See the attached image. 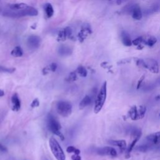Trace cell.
Instances as JSON below:
<instances>
[{"mask_svg":"<svg viewBox=\"0 0 160 160\" xmlns=\"http://www.w3.org/2000/svg\"><path fill=\"white\" fill-rule=\"evenodd\" d=\"M158 81H159V84H160V79H159Z\"/></svg>","mask_w":160,"mask_h":160,"instance_id":"cell-39","label":"cell"},{"mask_svg":"<svg viewBox=\"0 0 160 160\" xmlns=\"http://www.w3.org/2000/svg\"><path fill=\"white\" fill-rule=\"evenodd\" d=\"M4 95V92L1 90H0V97H2Z\"/></svg>","mask_w":160,"mask_h":160,"instance_id":"cell-36","label":"cell"},{"mask_svg":"<svg viewBox=\"0 0 160 160\" xmlns=\"http://www.w3.org/2000/svg\"><path fill=\"white\" fill-rule=\"evenodd\" d=\"M44 11L48 18H51L54 14V10L52 5L50 3L46 4L44 6Z\"/></svg>","mask_w":160,"mask_h":160,"instance_id":"cell-20","label":"cell"},{"mask_svg":"<svg viewBox=\"0 0 160 160\" xmlns=\"http://www.w3.org/2000/svg\"><path fill=\"white\" fill-rule=\"evenodd\" d=\"M77 79H78V77H77V74L76 72H71L65 80L67 82L71 83L77 80Z\"/></svg>","mask_w":160,"mask_h":160,"instance_id":"cell-25","label":"cell"},{"mask_svg":"<svg viewBox=\"0 0 160 160\" xmlns=\"http://www.w3.org/2000/svg\"><path fill=\"white\" fill-rule=\"evenodd\" d=\"M131 62V59H124L122 60H120L119 62L118 63V65H125Z\"/></svg>","mask_w":160,"mask_h":160,"instance_id":"cell-32","label":"cell"},{"mask_svg":"<svg viewBox=\"0 0 160 160\" xmlns=\"http://www.w3.org/2000/svg\"><path fill=\"white\" fill-rule=\"evenodd\" d=\"M47 126L51 133L59 136L61 140L63 141L65 140V136L60 131L61 128V125L51 113H49L47 116Z\"/></svg>","mask_w":160,"mask_h":160,"instance_id":"cell-3","label":"cell"},{"mask_svg":"<svg viewBox=\"0 0 160 160\" xmlns=\"http://www.w3.org/2000/svg\"><path fill=\"white\" fill-rule=\"evenodd\" d=\"M43 160H48V159L47 158H43Z\"/></svg>","mask_w":160,"mask_h":160,"instance_id":"cell-38","label":"cell"},{"mask_svg":"<svg viewBox=\"0 0 160 160\" xmlns=\"http://www.w3.org/2000/svg\"><path fill=\"white\" fill-rule=\"evenodd\" d=\"M49 144L51 151L54 154L55 157L57 160H65L66 156L57 140L53 137H51L49 140Z\"/></svg>","mask_w":160,"mask_h":160,"instance_id":"cell-5","label":"cell"},{"mask_svg":"<svg viewBox=\"0 0 160 160\" xmlns=\"http://www.w3.org/2000/svg\"><path fill=\"white\" fill-rule=\"evenodd\" d=\"M38 14V12L35 8L29 6L28 8L19 10H12L6 9L3 12V15L4 17L10 18H21L23 17L30 16L35 17Z\"/></svg>","mask_w":160,"mask_h":160,"instance_id":"cell-1","label":"cell"},{"mask_svg":"<svg viewBox=\"0 0 160 160\" xmlns=\"http://www.w3.org/2000/svg\"><path fill=\"white\" fill-rule=\"evenodd\" d=\"M159 116H160V114H159Z\"/></svg>","mask_w":160,"mask_h":160,"instance_id":"cell-40","label":"cell"},{"mask_svg":"<svg viewBox=\"0 0 160 160\" xmlns=\"http://www.w3.org/2000/svg\"><path fill=\"white\" fill-rule=\"evenodd\" d=\"M16 70L14 68H6V67L0 66V73H13Z\"/></svg>","mask_w":160,"mask_h":160,"instance_id":"cell-26","label":"cell"},{"mask_svg":"<svg viewBox=\"0 0 160 160\" xmlns=\"http://www.w3.org/2000/svg\"><path fill=\"white\" fill-rule=\"evenodd\" d=\"M121 38L123 44L126 46H130L132 44V41L129 34L125 31H122L121 33Z\"/></svg>","mask_w":160,"mask_h":160,"instance_id":"cell-13","label":"cell"},{"mask_svg":"<svg viewBox=\"0 0 160 160\" xmlns=\"http://www.w3.org/2000/svg\"><path fill=\"white\" fill-rule=\"evenodd\" d=\"M56 110L58 114L63 117H68L72 113V105L70 102L60 101L57 103Z\"/></svg>","mask_w":160,"mask_h":160,"instance_id":"cell-6","label":"cell"},{"mask_svg":"<svg viewBox=\"0 0 160 160\" xmlns=\"http://www.w3.org/2000/svg\"><path fill=\"white\" fill-rule=\"evenodd\" d=\"M144 78H145V76L143 75V76L141 77V78H140V79L138 80V83H137V86H136L137 90H139V89L140 88V87H141V86L142 83H143V81L144 80Z\"/></svg>","mask_w":160,"mask_h":160,"instance_id":"cell-31","label":"cell"},{"mask_svg":"<svg viewBox=\"0 0 160 160\" xmlns=\"http://www.w3.org/2000/svg\"><path fill=\"white\" fill-rule=\"evenodd\" d=\"M157 42V39L154 37H149L146 40L144 39V43L148 46H153L154 44Z\"/></svg>","mask_w":160,"mask_h":160,"instance_id":"cell-24","label":"cell"},{"mask_svg":"<svg viewBox=\"0 0 160 160\" xmlns=\"http://www.w3.org/2000/svg\"><path fill=\"white\" fill-rule=\"evenodd\" d=\"M47 67H48V68L50 71L55 72L58 68V65L55 63H51V65H50L49 66H48Z\"/></svg>","mask_w":160,"mask_h":160,"instance_id":"cell-29","label":"cell"},{"mask_svg":"<svg viewBox=\"0 0 160 160\" xmlns=\"http://www.w3.org/2000/svg\"><path fill=\"white\" fill-rule=\"evenodd\" d=\"M91 98L90 96H89L88 95H86L84 98L83 99L80 103V105H79V108L80 110H83L84 109V108L85 107H86L87 106H88L91 104Z\"/></svg>","mask_w":160,"mask_h":160,"instance_id":"cell-16","label":"cell"},{"mask_svg":"<svg viewBox=\"0 0 160 160\" xmlns=\"http://www.w3.org/2000/svg\"><path fill=\"white\" fill-rule=\"evenodd\" d=\"M146 140L149 143H151L154 145L160 144V131L148 135L146 137Z\"/></svg>","mask_w":160,"mask_h":160,"instance_id":"cell-9","label":"cell"},{"mask_svg":"<svg viewBox=\"0 0 160 160\" xmlns=\"http://www.w3.org/2000/svg\"><path fill=\"white\" fill-rule=\"evenodd\" d=\"M72 51L68 46L65 45H62L58 49V53L61 56H68L71 55Z\"/></svg>","mask_w":160,"mask_h":160,"instance_id":"cell-17","label":"cell"},{"mask_svg":"<svg viewBox=\"0 0 160 160\" xmlns=\"http://www.w3.org/2000/svg\"><path fill=\"white\" fill-rule=\"evenodd\" d=\"M141 136H138L136 138H134V140H133V141L130 143V145H129L128 148H127L126 149V154H125V157L126 158H130V154L131 152L132 151V150L133 149V148H135L136 143L139 141Z\"/></svg>","mask_w":160,"mask_h":160,"instance_id":"cell-15","label":"cell"},{"mask_svg":"<svg viewBox=\"0 0 160 160\" xmlns=\"http://www.w3.org/2000/svg\"><path fill=\"white\" fill-rule=\"evenodd\" d=\"M109 143L114 146L119 148L121 151H125L127 149L126 142L125 140H110Z\"/></svg>","mask_w":160,"mask_h":160,"instance_id":"cell-11","label":"cell"},{"mask_svg":"<svg viewBox=\"0 0 160 160\" xmlns=\"http://www.w3.org/2000/svg\"><path fill=\"white\" fill-rule=\"evenodd\" d=\"M132 17L136 20H140L142 18L143 14L141 8L138 4H135L131 13Z\"/></svg>","mask_w":160,"mask_h":160,"instance_id":"cell-14","label":"cell"},{"mask_svg":"<svg viewBox=\"0 0 160 160\" xmlns=\"http://www.w3.org/2000/svg\"><path fill=\"white\" fill-rule=\"evenodd\" d=\"M66 151L69 153H74L75 154H80V150L79 149H77L75 147L73 146H70L66 149Z\"/></svg>","mask_w":160,"mask_h":160,"instance_id":"cell-27","label":"cell"},{"mask_svg":"<svg viewBox=\"0 0 160 160\" xmlns=\"http://www.w3.org/2000/svg\"><path fill=\"white\" fill-rule=\"evenodd\" d=\"M128 117L133 121H136L139 120L138 118V110L136 106H133L130 108V109L129 110L128 113Z\"/></svg>","mask_w":160,"mask_h":160,"instance_id":"cell-12","label":"cell"},{"mask_svg":"<svg viewBox=\"0 0 160 160\" xmlns=\"http://www.w3.org/2000/svg\"><path fill=\"white\" fill-rule=\"evenodd\" d=\"M72 160H81V156L79 155V154H74L71 156Z\"/></svg>","mask_w":160,"mask_h":160,"instance_id":"cell-33","label":"cell"},{"mask_svg":"<svg viewBox=\"0 0 160 160\" xmlns=\"http://www.w3.org/2000/svg\"><path fill=\"white\" fill-rule=\"evenodd\" d=\"M96 153L101 156H108L113 158H115L118 156L116 149L113 148L108 146L98 148L96 149Z\"/></svg>","mask_w":160,"mask_h":160,"instance_id":"cell-7","label":"cell"},{"mask_svg":"<svg viewBox=\"0 0 160 160\" xmlns=\"http://www.w3.org/2000/svg\"><path fill=\"white\" fill-rule=\"evenodd\" d=\"M136 63L138 66L146 68L149 71H150L153 73H158L159 65L158 62L155 60L151 58H147L145 60L138 59L136 61Z\"/></svg>","mask_w":160,"mask_h":160,"instance_id":"cell-4","label":"cell"},{"mask_svg":"<svg viewBox=\"0 0 160 160\" xmlns=\"http://www.w3.org/2000/svg\"><path fill=\"white\" fill-rule=\"evenodd\" d=\"M11 103L13 104L12 110L14 111H18L21 108V101L17 93H14L11 97Z\"/></svg>","mask_w":160,"mask_h":160,"instance_id":"cell-10","label":"cell"},{"mask_svg":"<svg viewBox=\"0 0 160 160\" xmlns=\"http://www.w3.org/2000/svg\"><path fill=\"white\" fill-rule=\"evenodd\" d=\"M41 39L37 35H31L27 39V44L31 49H37L39 47Z\"/></svg>","mask_w":160,"mask_h":160,"instance_id":"cell-8","label":"cell"},{"mask_svg":"<svg viewBox=\"0 0 160 160\" xmlns=\"http://www.w3.org/2000/svg\"><path fill=\"white\" fill-rule=\"evenodd\" d=\"M138 110V118L139 120L143 119V118L145 116L146 112V106H144L143 105H141L139 107Z\"/></svg>","mask_w":160,"mask_h":160,"instance_id":"cell-23","label":"cell"},{"mask_svg":"<svg viewBox=\"0 0 160 160\" xmlns=\"http://www.w3.org/2000/svg\"><path fill=\"white\" fill-rule=\"evenodd\" d=\"M11 54L14 57H22L23 55V51L19 46H17L12 50Z\"/></svg>","mask_w":160,"mask_h":160,"instance_id":"cell-21","label":"cell"},{"mask_svg":"<svg viewBox=\"0 0 160 160\" xmlns=\"http://www.w3.org/2000/svg\"><path fill=\"white\" fill-rule=\"evenodd\" d=\"M29 6L27 5L25 3H16V4H10L9 6V8L10 9L12 10H19V9H27Z\"/></svg>","mask_w":160,"mask_h":160,"instance_id":"cell-18","label":"cell"},{"mask_svg":"<svg viewBox=\"0 0 160 160\" xmlns=\"http://www.w3.org/2000/svg\"><path fill=\"white\" fill-rule=\"evenodd\" d=\"M39 106V101L38 98H35L32 101V103H31V107H32V108L38 107Z\"/></svg>","mask_w":160,"mask_h":160,"instance_id":"cell-30","label":"cell"},{"mask_svg":"<svg viewBox=\"0 0 160 160\" xmlns=\"http://www.w3.org/2000/svg\"><path fill=\"white\" fill-rule=\"evenodd\" d=\"M127 1V0H117V4H122L123 2H125V1Z\"/></svg>","mask_w":160,"mask_h":160,"instance_id":"cell-35","label":"cell"},{"mask_svg":"<svg viewBox=\"0 0 160 160\" xmlns=\"http://www.w3.org/2000/svg\"><path fill=\"white\" fill-rule=\"evenodd\" d=\"M76 72L81 77L85 78L88 75V71L84 66H80L76 70Z\"/></svg>","mask_w":160,"mask_h":160,"instance_id":"cell-22","label":"cell"},{"mask_svg":"<svg viewBox=\"0 0 160 160\" xmlns=\"http://www.w3.org/2000/svg\"><path fill=\"white\" fill-rule=\"evenodd\" d=\"M107 96V82L105 81L102 85L100 90L98 94L95 103V109L94 111L97 114L102 110V108L105 105V103L106 101Z\"/></svg>","mask_w":160,"mask_h":160,"instance_id":"cell-2","label":"cell"},{"mask_svg":"<svg viewBox=\"0 0 160 160\" xmlns=\"http://www.w3.org/2000/svg\"><path fill=\"white\" fill-rule=\"evenodd\" d=\"M144 42V39L142 37H138L132 41V44L135 46H140Z\"/></svg>","mask_w":160,"mask_h":160,"instance_id":"cell-28","label":"cell"},{"mask_svg":"<svg viewBox=\"0 0 160 160\" xmlns=\"http://www.w3.org/2000/svg\"><path fill=\"white\" fill-rule=\"evenodd\" d=\"M8 151L7 148L5 147L4 146H3V144H1V143H0V151L1 152H6Z\"/></svg>","mask_w":160,"mask_h":160,"instance_id":"cell-34","label":"cell"},{"mask_svg":"<svg viewBox=\"0 0 160 160\" xmlns=\"http://www.w3.org/2000/svg\"><path fill=\"white\" fill-rule=\"evenodd\" d=\"M154 144L149 143V144H144L140 145V146H138L136 148V150L141 151V152H147L149 150H151L152 148H154Z\"/></svg>","mask_w":160,"mask_h":160,"instance_id":"cell-19","label":"cell"},{"mask_svg":"<svg viewBox=\"0 0 160 160\" xmlns=\"http://www.w3.org/2000/svg\"><path fill=\"white\" fill-rule=\"evenodd\" d=\"M155 100H160V95H158V96H156L155 97Z\"/></svg>","mask_w":160,"mask_h":160,"instance_id":"cell-37","label":"cell"}]
</instances>
